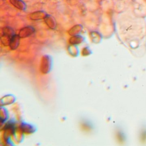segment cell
<instances>
[{
	"instance_id": "cell-1",
	"label": "cell",
	"mask_w": 146,
	"mask_h": 146,
	"mask_svg": "<svg viewBox=\"0 0 146 146\" xmlns=\"http://www.w3.org/2000/svg\"><path fill=\"white\" fill-rule=\"evenodd\" d=\"M34 29L31 27H27L21 30L19 36L21 38L27 37L32 35L34 32Z\"/></svg>"
},
{
	"instance_id": "cell-2",
	"label": "cell",
	"mask_w": 146,
	"mask_h": 146,
	"mask_svg": "<svg viewBox=\"0 0 146 146\" xmlns=\"http://www.w3.org/2000/svg\"><path fill=\"white\" fill-rule=\"evenodd\" d=\"M11 3L14 7L21 10H25L26 8V5L22 0H10Z\"/></svg>"
},
{
	"instance_id": "cell-3",
	"label": "cell",
	"mask_w": 146,
	"mask_h": 146,
	"mask_svg": "<svg viewBox=\"0 0 146 146\" xmlns=\"http://www.w3.org/2000/svg\"><path fill=\"white\" fill-rule=\"evenodd\" d=\"M19 38H20V36H19V35H14L13 36L12 38L11 39L10 43V46L12 48L15 49L17 47L19 44Z\"/></svg>"
},
{
	"instance_id": "cell-4",
	"label": "cell",
	"mask_w": 146,
	"mask_h": 146,
	"mask_svg": "<svg viewBox=\"0 0 146 146\" xmlns=\"http://www.w3.org/2000/svg\"><path fill=\"white\" fill-rule=\"evenodd\" d=\"M47 15L44 12L38 11L34 13L31 15V19L34 20L41 19L45 18Z\"/></svg>"
},
{
	"instance_id": "cell-5",
	"label": "cell",
	"mask_w": 146,
	"mask_h": 146,
	"mask_svg": "<svg viewBox=\"0 0 146 146\" xmlns=\"http://www.w3.org/2000/svg\"><path fill=\"white\" fill-rule=\"evenodd\" d=\"M46 22L47 24L49 26L50 28L53 29L54 28L55 26V21L53 18L50 16H46L45 17Z\"/></svg>"
},
{
	"instance_id": "cell-6",
	"label": "cell",
	"mask_w": 146,
	"mask_h": 146,
	"mask_svg": "<svg viewBox=\"0 0 146 146\" xmlns=\"http://www.w3.org/2000/svg\"><path fill=\"white\" fill-rule=\"evenodd\" d=\"M82 38L80 36H75L72 38L71 42L72 43H73V42H75V43H76L77 42H79V41H81V40Z\"/></svg>"
}]
</instances>
